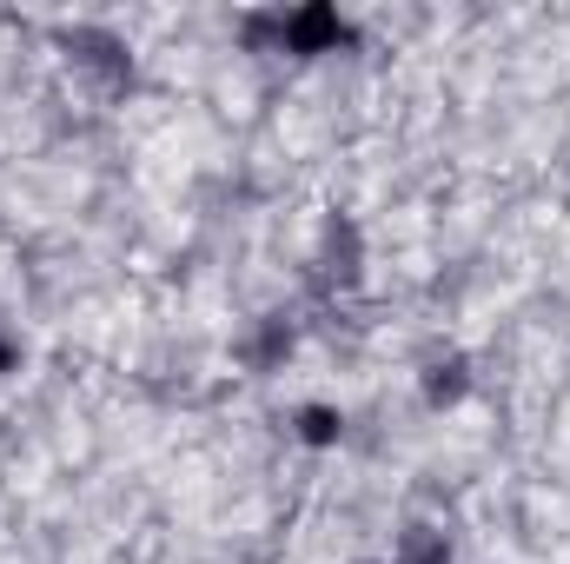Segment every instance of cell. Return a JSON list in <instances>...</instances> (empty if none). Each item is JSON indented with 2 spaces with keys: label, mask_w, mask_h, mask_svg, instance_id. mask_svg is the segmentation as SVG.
<instances>
[{
  "label": "cell",
  "mask_w": 570,
  "mask_h": 564,
  "mask_svg": "<svg viewBox=\"0 0 570 564\" xmlns=\"http://www.w3.org/2000/svg\"><path fill=\"white\" fill-rule=\"evenodd\" d=\"M279 40L292 54H332L345 40V20H338V7H298L279 20Z\"/></svg>",
  "instance_id": "1"
},
{
  "label": "cell",
  "mask_w": 570,
  "mask_h": 564,
  "mask_svg": "<svg viewBox=\"0 0 570 564\" xmlns=\"http://www.w3.org/2000/svg\"><path fill=\"white\" fill-rule=\"evenodd\" d=\"M471 392V366L464 359H438V366H425V399L431 406H458Z\"/></svg>",
  "instance_id": "2"
},
{
  "label": "cell",
  "mask_w": 570,
  "mask_h": 564,
  "mask_svg": "<svg viewBox=\"0 0 570 564\" xmlns=\"http://www.w3.org/2000/svg\"><path fill=\"white\" fill-rule=\"evenodd\" d=\"M325 260H338V266H332V280H358V226H352V220H332V226H325Z\"/></svg>",
  "instance_id": "3"
},
{
  "label": "cell",
  "mask_w": 570,
  "mask_h": 564,
  "mask_svg": "<svg viewBox=\"0 0 570 564\" xmlns=\"http://www.w3.org/2000/svg\"><path fill=\"white\" fill-rule=\"evenodd\" d=\"M392 564H451V538L431 532V525H412V532L399 538V558Z\"/></svg>",
  "instance_id": "4"
},
{
  "label": "cell",
  "mask_w": 570,
  "mask_h": 564,
  "mask_svg": "<svg viewBox=\"0 0 570 564\" xmlns=\"http://www.w3.org/2000/svg\"><path fill=\"white\" fill-rule=\"evenodd\" d=\"M338 431H345V419H338V406H298V438H305L312 451L338 445Z\"/></svg>",
  "instance_id": "5"
}]
</instances>
